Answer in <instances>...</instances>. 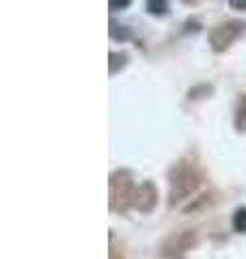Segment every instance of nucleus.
I'll return each instance as SVG.
<instances>
[{
	"mask_svg": "<svg viewBox=\"0 0 246 259\" xmlns=\"http://www.w3.org/2000/svg\"><path fill=\"white\" fill-rule=\"evenodd\" d=\"M203 184V171L196 164V160L186 156L179 158L173 166L169 168V207H177L190 197L199 192Z\"/></svg>",
	"mask_w": 246,
	"mask_h": 259,
	"instance_id": "obj_1",
	"label": "nucleus"
},
{
	"mask_svg": "<svg viewBox=\"0 0 246 259\" xmlns=\"http://www.w3.org/2000/svg\"><path fill=\"white\" fill-rule=\"evenodd\" d=\"M134 177L126 168H117L112 171L108 177V205H110V212H126V209L132 205V199H134Z\"/></svg>",
	"mask_w": 246,
	"mask_h": 259,
	"instance_id": "obj_2",
	"label": "nucleus"
},
{
	"mask_svg": "<svg viewBox=\"0 0 246 259\" xmlns=\"http://www.w3.org/2000/svg\"><path fill=\"white\" fill-rule=\"evenodd\" d=\"M199 244V236L192 229H184V231H175L167 236L160 246H158V255L162 259H186V255Z\"/></svg>",
	"mask_w": 246,
	"mask_h": 259,
	"instance_id": "obj_3",
	"label": "nucleus"
},
{
	"mask_svg": "<svg viewBox=\"0 0 246 259\" xmlns=\"http://www.w3.org/2000/svg\"><path fill=\"white\" fill-rule=\"evenodd\" d=\"M246 35V22L244 20H227L210 30V48L214 52H227L237 39Z\"/></svg>",
	"mask_w": 246,
	"mask_h": 259,
	"instance_id": "obj_4",
	"label": "nucleus"
},
{
	"mask_svg": "<svg viewBox=\"0 0 246 259\" xmlns=\"http://www.w3.org/2000/svg\"><path fill=\"white\" fill-rule=\"evenodd\" d=\"M158 205V188L153 182H143L138 188L134 190V199H132V207L138 209L143 214H149Z\"/></svg>",
	"mask_w": 246,
	"mask_h": 259,
	"instance_id": "obj_5",
	"label": "nucleus"
},
{
	"mask_svg": "<svg viewBox=\"0 0 246 259\" xmlns=\"http://www.w3.org/2000/svg\"><path fill=\"white\" fill-rule=\"evenodd\" d=\"M233 123H235V130H237V132H246V93L237 97V102H235Z\"/></svg>",
	"mask_w": 246,
	"mask_h": 259,
	"instance_id": "obj_6",
	"label": "nucleus"
},
{
	"mask_svg": "<svg viewBox=\"0 0 246 259\" xmlns=\"http://www.w3.org/2000/svg\"><path fill=\"white\" fill-rule=\"evenodd\" d=\"M128 65V54L123 52H110V76L119 74V69H123Z\"/></svg>",
	"mask_w": 246,
	"mask_h": 259,
	"instance_id": "obj_7",
	"label": "nucleus"
},
{
	"mask_svg": "<svg viewBox=\"0 0 246 259\" xmlns=\"http://www.w3.org/2000/svg\"><path fill=\"white\" fill-rule=\"evenodd\" d=\"M147 11L151 15H164L169 11V0H147Z\"/></svg>",
	"mask_w": 246,
	"mask_h": 259,
	"instance_id": "obj_8",
	"label": "nucleus"
},
{
	"mask_svg": "<svg viewBox=\"0 0 246 259\" xmlns=\"http://www.w3.org/2000/svg\"><path fill=\"white\" fill-rule=\"evenodd\" d=\"M233 229L237 233H246V207H237L233 212Z\"/></svg>",
	"mask_w": 246,
	"mask_h": 259,
	"instance_id": "obj_9",
	"label": "nucleus"
},
{
	"mask_svg": "<svg viewBox=\"0 0 246 259\" xmlns=\"http://www.w3.org/2000/svg\"><path fill=\"white\" fill-rule=\"evenodd\" d=\"M110 37H112V39H121V41H126V39L132 37V32H130L128 28L119 26L117 22H110Z\"/></svg>",
	"mask_w": 246,
	"mask_h": 259,
	"instance_id": "obj_10",
	"label": "nucleus"
},
{
	"mask_svg": "<svg viewBox=\"0 0 246 259\" xmlns=\"http://www.w3.org/2000/svg\"><path fill=\"white\" fill-rule=\"evenodd\" d=\"M130 5H132V0H108L110 11H123V9H128Z\"/></svg>",
	"mask_w": 246,
	"mask_h": 259,
	"instance_id": "obj_11",
	"label": "nucleus"
},
{
	"mask_svg": "<svg viewBox=\"0 0 246 259\" xmlns=\"http://www.w3.org/2000/svg\"><path fill=\"white\" fill-rule=\"evenodd\" d=\"M229 7L235 11H246V0H229Z\"/></svg>",
	"mask_w": 246,
	"mask_h": 259,
	"instance_id": "obj_12",
	"label": "nucleus"
},
{
	"mask_svg": "<svg viewBox=\"0 0 246 259\" xmlns=\"http://www.w3.org/2000/svg\"><path fill=\"white\" fill-rule=\"evenodd\" d=\"M184 5H196V3H201V0H182Z\"/></svg>",
	"mask_w": 246,
	"mask_h": 259,
	"instance_id": "obj_13",
	"label": "nucleus"
}]
</instances>
